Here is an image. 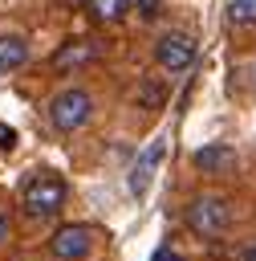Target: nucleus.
<instances>
[{
	"label": "nucleus",
	"mask_w": 256,
	"mask_h": 261,
	"mask_svg": "<svg viewBox=\"0 0 256 261\" xmlns=\"http://www.w3.org/2000/svg\"><path fill=\"white\" fill-rule=\"evenodd\" d=\"M65 200H69V188L57 171H37L20 188V204L28 208V216H57L65 208Z\"/></svg>",
	"instance_id": "f257e3e1"
},
{
	"label": "nucleus",
	"mask_w": 256,
	"mask_h": 261,
	"mask_svg": "<svg viewBox=\"0 0 256 261\" xmlns=\"http://www.w3.org/2000/svg\"><path fill=\"white\" fill-rule=\"evenodd\" d=\"M232 224V204L219 192H203L187 204V228L195 237H223Z\"/></svg>",
	"instance_id": "f03ea898"
},
{
	"label": "nucleus",
	"mask_w": 256,
	"mask_h": 261,
	"mask_svg": "<svg viewBox=\"0 0 256 261\" xmlns=\"http://www.w3.org/2000/svg\"><path fill=\"white\" fill-rule=\"evenodd\" d=\"M89 114H93V98H89L81 86H69V90H61V94H53V102H49V122H53L61 135L81 130V126L89 122Z\"/></svg>",
	"instance_id": "7ed1b4c3"
},
{
	"label": "nucleus",
	"mask_w": 256,
	"mask_h": 261,
	"mask_svg": "<svg viewBox=\"0 0 256 261\" xmlns=\"http://www.w3.org/2000/svg\"><path fill=\"white\" fill-rule=\"evenodd\" d=\"M93 249V228L89 224H61L49 237V253L57 261H85Z\"/></svg>",
	"instance_id": "20e7f679"
},
{
	"label": "nucleus",
	"mask_w": 256,
	"mask_h": 261,
	"mask_svg": "<svg viewBox=\"0 0 256 261\" xmlns=\"http://www.w3.org/2000/svg\"><path fill=\"white\" fill-rule=\"evenodd\" d=\"M154 61H158L167 73H179V69H187V65L195 61V41H191L187 33L171 29V33H163V37L154 41Z\"/></svg>",
	"instance_id": "39448f33"
},
{
	"label": "nucleus",
	"mask_w": 256,
	"mask_h": 261,
	"mask_svg": "<svg viewBox=\"0 0 256 261\" xmlns=\"http://www.w3.org/2000/svg\"><path fill=\"white\" fill-rule=\"evenodd\" d=\"M89 61H98V41H89V37H69V41H61V49L53 53V69H57V73L81 69V65H89Z\"/></svg>",
	"instance_id": "423d86ee"
},
{
	"label": "nucleus",
	"mask_w": 256,
	"mask_h": 261,
	"mask_svg": "<svg viewBox=\"0 0 256 261\" xmlns=\"http://www.w3.org/2000/svg\"><path fill=\"white\" fill-rule=\"evenodd\" d=\"M191 163L199 167V171H207V175H232L236 171V151L228 147V143H207V147H199L195 155H191Z\"/></svg>",
	"instance_id": "0eeeda50"
},
{
	"label": "nucleus",
	"mask_w": 256,
	"mask_h": 261,
	"mask_svg": "<svg viewBox=\"0 0 256 261\" xmlns=\"http://www.w3.org/2000/svg\"><path fill=\"white\" fill-rule=\"evenodd\" d=\"M158 163H163V139H150L146 151H142V155L134 159V167H130V192H134V196H142V192L150 188Z\"/></svg>",
	"instance_id": "6e6552de"
},
{
	"label": "nucleus",
	"mask_w": 256,
	"mask_h": 261,
	"mask_svg": "<svg viewBox=\"0 0 256 261\" xmlns=\"http://www.w3.org/2000/svg\"><path fill=\"white\" fill-rule=\"evenodd\" d=\"M24 61H28V41H24L20 33H0V69L12 73V69H20Z\"/></svg>",
	"instance_id": "1a4fd4ad"
},
{
	"label": "nucleus",
	"mask_w": 256,
	"mask_h": 261,
	"mask_svg": "<svg viewBox=\"0 0 256 261\" xmlns=\"http://www.w3.org/2000/svg\"><path fill=\"white\" fill-rule=\"evenodd\" d=\"M85 8H89V20L93 24H118V20L130 16L134 0H85Z\"/></svg>",
	"instance_id": "9d476101"
},
{
	"label": "nucleus",
	"mask_w": 256,
	"mask_h": 261,
	"mask_svg": "<svg viewBox=\"0 0 256 261\" xmlns=\"http://www.w3.org/2000/svg\"><path fill=\"white\" fill-rule=\"evenodd\" d=\"M228 20L240 24V29H252L256 24V0H232L228 4Z\"/></svg>",
	"instance_id": "9b49d317"
},
{
	"label": "nucleus",
	"mask_w": 256,
	"mask_h": 261,
	"mask_svg": "<svg viewBox=\"0 0 256 261\" xmlns=\"http://www.w3.org/2000/svg\"><path fill=\"white\" fill-rule=\"evenodd\" d=\"M134 8H138L142 20H158L163 16V0H134Z\"/></svg>",
	"instance_id": "f8f14e48"
},
{
	"label": "nucleus",
	"mask_w": 256,
	"mask_h": 261,
	"mask_svg": "<svg viewBox=\"0 0 256 261\" xmlns=\"http://www.w3.org/2000/svg\"><path fill=\"white\" fill-rule=\"evenodd\" d=\"M138 102H146V106H158V102H163V86H158V82H146V86L138 90Z\"/></svg>",
	"instance_id": "ddd939ff"
},
{
	"label": "nucleus",
	"mask_w": 256,
	"mask_h": 261,
	"mask_svg": "<svg viewBox=\"0 0 256 261\" xmlns=\"http://www.w3.org/2000/svg\"><path fill=\"white\" fill-rule=\"evenodd\" d=\"M150 261H183V257H179V253H175V249H158V253H154V257H150Z\"/></svg>",
	"instance_id": "4468645a"
},
{
	"label": "nucleus",
	"mask_w": 256,
	"mask_h": 261,
	"mask_svg": "<svg viewBox=\"0 0 256 261\" xmlns=\"http://www.w3.org/2000/svg\"><path fill=\"white\" fill-rule=\"evenodd\" d=\"M12 237V224H8V216H0V245Z\"/></svg>",
	"instance_id": "2eb2a0df"
},
{
	"label": "nucleus",
	"mask_w": 256,
	"mask_h": 261,
	"mask_svg": "<svg viewBox=\"0 0 256 261\" xmlns=\"http://www.w3.org/2000/svg\"><path fill=\"white\" fill-rule=\"evenodd\" d=\"M12 143H16V135H12V130H0V147H8V151H12Z\"/></svg>",
	"instance_id": "dca6fc26"
},
{
	"label": "nucleus",
	"mask_w": 256,
	"mask_h": 261,
	"mask_svg": "<svg viewBox=\"0 0 256 261\" xmlns=\"http://www.w3.org/2000/svg\"><path fill=\"white\" fill-rule=\"evenodd\" d=\"M244 261H256V245H248V253H244Z\"/></svg>",
	"instance_id": "f3484780"
}]
</instances>
